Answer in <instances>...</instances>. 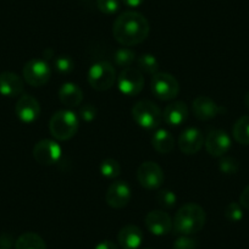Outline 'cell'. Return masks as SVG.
<instances>
[{"label":"cell","mask_w":249,"mask_h":249,"mask_svg":"<svg viewBox=\"0 0 249 249\" xmlns=\"http://www.w3.org/2000/svg\"><path fill=\"white\" fill-rule=\"evenodd\" d=\"M132 117L141 127L153 130L160 124L162 114L159 107L150 100H140L133 105Z\"/></svg>","instance_id":"277c9868"},{"label":"cell","mask_w":249,"mask_h":249,"mask_svg":"<svg viewBox=\"0 0 249 249\" xmlns=\"http://www.w3.org/2000/svg\"><path fill=\"white\" fill-rule=\"evenodd\" d=\"M192 110L195 116L202 121H208L216 117L222 111L221 107L209 97L200 95L197 97L192 103Z\"/></svg>","instance_id":"2e32d148"},{"label":"cell","mask_w":249,"mask_h":249,"mask_svg":"<svg viewBox=\"0 0 249 249\" xmlns=\"http://www.w3.org/2000/svg\"><path fill=\"white\" fill-rule=\"evenodd\" d=\"M78 117L71 110L55 112L49 122V131L57 141H69L77 133Z\"/></svg>","instance_id":"3957f363"},{"label":"cell","mask_w":249,"mask_h":249,"mask_svg":"<svg viewBox=\"0 0 249 249\" xmlns=\"http://www.w3.org/2000/svg\"><path fill=\"white\" fill-rule=\"evenodd\" d=\"M207 152L214 158H221L231 148V138L225 131L214 130L208 135L204 142Z\"/></svg>","instance_id":"4fadbf2b"},{"label":"cell","mask_w":249,"mask_h":249,"mask_svg":"<svg viewBox=\"0 0 249 249\" xmlns=\"http://www.w3.org/2000/svg\"><path fill=\"white\" fill-rule=\"evenodd\" d=\"M15 112L20 121L25 122V124H32L39 117L40 105L38 100L32 95H21L16 103Z\"/></svg>","instance_id":"7c38bea8"},{"label":"cell","mask_w":249,"mask_h":249,"mask_svg":"<svg viewBox=\"0 0 249 249\" xmlns=\"http://www.w3.org/2000/svg\"><path fill=\"white\" fill-rule=\"evenodd\" d=\"M94 249H119L116 244L111 241H102L95 246Z\"/></svg>","instance_id":"e575fe53"},{"label":"cell","mask_w":249,"mask_h":249,"mask_svg":"<svg viewBox=\"0 0 249 249\" xmlns=\"http://www.w3.org/2000/svg\"><path fill=\"white\" fill-rule=\"evenodd\" d=\"M207 215L204 209L196 203H188L178 209L174 217L172 227L176 233L182 236H191L204 227Z\"/></svg>","instance_id":"7a4b0ae2"},{"label":"cell","mask_w":249,"mask_h":249,"mask_svg":"<svg viewBox=\"0 0 249 249\" xmlns=\"http://www.w3.org/2000/svg\"><path fill=\"white\" fill-rule=\"evenodd\" d=\"M138 70L141 72L148 73V75H155L159 70V62H158L157 57L152 54H143L138 57L137 60Z\"/></svg>","instance_id":"cb8c5ba5"},{"label":"cell","mask_w":249,"mask_h":249,"mask_svg":"<svg viewBox=\"0 0 249 249\" xmlns=\"http://www.w3.org/2000/svg\"><path fill=\"white\" fill-rule=\"evenodd\" d=\"M150 87L153 94L160 100H172L179 93V85L177 80L166 72H158L153 75Z\"/></svg>","instance_id":"8992f818"},{"label":"cell","mask_w":249,"mask_h":249,"mask_svg":"<svg viewBox=\"0 0 249 249\" xmlns=\"http://www.w3.org/2000/svg\"><path fill=\"white\" fill-rule=\"evenodd\" d=\"M131 187L127 182L116 181L107 188L105 193V202L114 209H122L131 200Z\"/></svg>","instance_id":"8fae6325"},{"label":"cell","mask_w":249,"mask_h":249,"mask_svg":"<svg viewBox=\"0 0 249 249\" xmlns=\"http://www.w3.org/2000/svg\"><path fill=\"white\" fill-rule=\"evenodd\" d=\"M117 85L122 94L135 97L142 92L144 87V77L138 69L126 68L120 73L117 78Z\"/></svg>","instance_id":"ba28073f"},{"label":"cell","mask_w":249,"mask_h":249,"mask_svg":"<svg viewBox=\"0 0 249 249\" xmlns=\"http://www.w3.org/2000/svg\"><path fill=\"white\" fill-rule=\"evenodd\" d=\"M98 110L94 105L92 104H86L83 107H81L80 109V116L83 121L86 122H90L97 117Z\"/></svg>","instance_id":"d6a6232c"},{"label":"cell","mask_w":249,"mask_h":249,"mask_svg":"<svg viewBox=\"0 0 249 249\" xmlns=\"http://www.w3.org/2000/svg\"><path fill=\"white\" fill-rule=\"evenodd\" d=\"M61 148L56 142L50 140H42L36 143L33 148V157L40 165H54L61 158Z\"/></svg>","instance_id":"30bf717a"},{"label":"cell","mask_w":249,"mask_h":249,"mask_svg":"<svg viewBox=\"0 0 249 249\" xmlns=\"http://www.w3.org/2000/svg\"><path fill=\"white\" fill-rule=\"evenodd\" d=\"M116 81V71L109 61L95 62L88 71V82L93 89L104 92L110 89Z\"/></svg>","instance_id":"5b68a950"},{"label":"cell","mask_w":249,"mask_h":249,"mask_svg":"<svg viewBox=\"0 0 249 249\" xmlns=\"http://www.w3.org/2000/svg\"><path fill=\"white\" fill-rule=\"evenodd\" d=\"M97 8L107 15H112L120 9L119 0H97Z\"/></svg>","instance_id":"4dcf8cb0"},{"label":"cell","mask_w":249,"mask_h":249,"mask_svg":"<svg viewBox=\"0 0 249 249\" xmlns=\"http://www.w3.org/2000/svg\"><path fill=\"white\" fill-rule=\"evenodd\" d=\"M0 249H9V248H3V247H0Z\"/></svg>","instance_id":"74e56055"},{"label":"cell","mask_w":249,"mask_h":249,"mask_svg":"<svg viewBox=\"0 0 249 249\" xmlns=\"http://www.w3.org/2000/svg\"><path fill=\"white\" fill-rule=\"evenodd\" d=\"M15 249H47L44 239L35 232H26L18 238Z\"/></svg>","instance_id":"7402d4cb"},{"label":"cell","mask_w":249,"mask_h":249,"mask_svg":"<svg viewBox=\"0 0 249 249\" xmlns=\"http://www.w3.org/2000/svg\"><path fill=\"white\" fill-rule=\"evenodd\" d=\"M124 3V5L130 6V8H137V6L142 5V3L144 0H122Z\"/></svg>","instance_id":"d590c367"},{"label":"cell","mask_w":249,"mask_h":249,"mask_svg":"<svg viewBox=\"0 0 249 249\" xmlns=\"http://www.w3.org/2000/svg\"><path fill=\"white\" fill-rule=\"evenodd\" d=\"M149 22L142 14L126 11L115 20L112 35L121 45L132 47L144 42L149 36Z\"/></svg>","instance_id":"6da1fadb"},{"label":"cell","mask_w":249,"mask_h":249,"mask_svg":"<svg viewBox=\"0 0 249 249\" xmlns=\"http://www.w3.org/2000/svg\"><path fill=\"white\" fill-rule=\"evenodd\" d=\"M117 241L124 249H138L143 242V232L136 225H126L120 230Z\"/></svg>","instance_id":"ac0fdd59"},{"label":"cell","mask_w":249,"mask_h":249,"mask_svg":"<svg viewBox=\"0 0 249 249\" xmlns=\"http://www.w3.org/2000/svg\"><path fill=\"white\" fill-rule=\"evenodd\" d=\"M239 204L242 208L249 210V184L242 191L241 196H239Z\"/></svg>","instance_id":"836d02e7"},{"label":"cell","mask_w":249,"mask_h":249,"mask_svg":"<svg viewBox=\"0 0 249 249\" xmlns=\"http://www.w3.org/2000/svg\"><path fill=\"white\" fill-rule=\"evenodd\" d=\"M136 59V53L133 50L127 49V48H121V49H117L115 52L114 60L115 64L117 66H121V68H130L132 65V62Z\"/></svg>","instance_id":"d4e9b609"},{"label":"cell","mask_w":249,"mask_h":249,"mask_svg":"<svg viewBox=\"0 0 249 249\" xmlns=\"http://www.w3.org/2000/svg\"><path fill=\"white\" fill-rule=\"evenodd\" d=\"M220 171L226 175H233L238 171V161L232 157H221L219 162Z\"/></svg>","instance_id":"f546056e"},{"label":"cell","mask_w":249,"mask_h":249,"mask_svg":"<svg viewBox=\"0 0 249 249\" xmlns=\"http://www.w3.org/2000/svg\"><path fill=\"white\" fill-rule=\"evenodd\" d=\"M59 99L68 107H76L81 105L83 100V92L77 85L72 82H66L60 87Z\"/></svg>","instance_id":"ffe728a7"},{"label":"cell","mask_w":249,"mask_h":249,"mask_svg":"<svg viewBox=\"0 0 249 249\" xmlns=\"http://www.w3.org/2000/svg\"><path fill=\"white\" fill-rule=\"evenodd\" d=\"M153 148L160 154H169L174 150L175 140L166 130H158L152 138Z\"/></svg>","instance_id":"44dd1931"},{"label":"cell","mask_w":249,"mask_h":249,"mask_svg":"<svg viewBox=\"0 0 249 249\" xmlns=\"http://www.w3.org/2000/svg\"><path fill=\"white\" fill-rule=\"evenodd\" d=\"M23 78L26 82L32 87H42L52 76L50 66L45 60L43 59H32L23 66Z\"/></svg>","instance_id":"52a82bcc"},{"label":"cell","mask_w":249,"mask_h":249,"mask_svg":"<svg viewBox=\"0 0 249 249\" xmlns=\"http://www.w3.org/2000/svg\"><path fill=\"white\" fill-rule=\"evenodd\" d=\"M244 105H246L247 109L249 110V92L244 95Z\"/></svg>","instance_id":"8d00e7d4"},{"label":"cell","mask_w":249,"mask_h":249,"mask_svg":"<svg viewBox=\"0 0 249 249\" xmlns=\"http://www.w3.org/2000/svg\"><path fill=\"white\" fill-rule=\"evenodd\" d=\"M100 174L107 178H116L121 174V166L119 161L115 159H105L100 164Z\"/></svg>","instance_id":"484cf974"},{"label":"cell","mask_w":249,"mask_h":249,"mask_svg":"<svg viewBox=\"0 0 249 249\" xmlns=\"http://www.w3.org/2000/svg\"><path fill=\"white\" fill-rule=\"evenodd\" d=\"M205 140L203 137V133L198 128L190 127L186 128L181 133L178 138V147L183 154L193 155L197 154L202 149Z\"/></svg>","instance_id":"9a60e30c"},{"label":"cell","mask_w":249,"mask_h":249,"mask_svg":"<svg viewBox=\"0 0 249 249\" xmlns=\"http://www.w3.org/2000/svg\"><path fill=\"white\" fill-rule=\"evenodd\" d=\"M23 81L18 75L14 72L0 73V94L4 97H18L23 92Z\"/></svg>","instance_id":"e0dca14e"},{"label":"cell","mask_w":249,"mask_h":249,"mask_svg":"<svg viewBox=\"0 0 249 249\" xmlns=\"http://www.w3.org/2000/svg\"><path fill=\"white\" fill-rule=\"evenodd\" d=\"M144 222L150 233L155 236H164L172 230L171 217L162 210H153L148 213Z\"/></svg>","instance_id":"5bb4252c"},{"label":"cell","mask_w":249,"mask_h":249,"mask_svg":"<svg viewBox=\"0 0 249 249\" xmlns=\"http://www.w3.org/2000/svg\"><path fill=\"white\" fill-rule=\"evenodd\" d=\"M144 249H150V248H144Z\"/></svg>","instance_id":"f35d334b"},{"label":"cell","mask_w":249,"mask_h":249,"mask_svg":"<svg viewBox=\"0 0 249 249\" xmlns=\"http://www.w3.org/2000/svg\"><path fill=\"white\" fill-rule=\"evenodd\" d=\"M232 135L239 144L249 145V115H244L234 122Z\"/></svg>","instance_id":"603a6c76"},{"label":"cell","mask_w":249,"mask_h":249,"mask_svg":"<svg viewBox=\"0 0 249 249\" xmlns=\"http://www.w3.org/2000/svg\"><path fill=\"white\" fill-rule=\"evenodd\" d=\"M137 178L141 186L147 190H158L164 183V171L154 161H144L137 170Z\"/></svg>","instance_id":"9c48e42d"},{"label":"cell","mask_w":249,"mask_h":249,"mask_svg":"<svg viewBox=\"0 0 249 249\" xmlns=\"http://www.w3.org/2000/svg\"><path fill=\"white\" fill-rule=\"evenodd\" d=\"M164 121L170 126H179L188 117V107L183 102H174L164 110Z\"/></svg>","instance_id":"d6986e66"},{"label":"cell","mask_w":249,"mask_h":249,"mask_svg":"<svg viewBox=\"0 0 249 249\" xmlns=\"http://www.w3.org/2000/svg\"><path fill=\"white\" fill-rule=\"evenodd\" d=\"M176 200V195L170 190H162L157 193V202L162 208H174Z\"/></svg>","instance_id":"f1b7e54d"},{"label":"cell","mask_w":249,"mask_h":249,"mask_svg":"<svg viewBox=\"0 0 249 249\" xmlns=\"http://www.w3.org/2000/svg\"><path fill=\"white\" fill-rule=\"evenodd\" d=\"M54 68L60 75H68L75 69V62L69 55H60L54 60Z\"/></svg>","instance_id":"4316f807"},{"label":"cell","mask_w":249,"mask_h":249,"mask_svg":"<svg viewBox=\"0 0 249 249\" xmlns=\"http://www.w3.org/2000/svg\"><path fill=\"white\" fill-rule=\"evenodd\" d=\"M224 215L230 222L241 221V220L243 219V210H242L241 204L236 202L230 203L226 207V209H225Z\"/></svg>","instance_id":"83f0119b"},{"label":"cell","mask_w":249,"mask_h":249,"mask_svg":"<svg viewBox=\"0 0 249 249\" xmlns=\"http://www.w3.org/2000/svg\"><path fill=\"white\" fill-rule=\"evenodd\" d=\"M197 246L196 239L191 238L190 236H181L175 241L172 249H196Z\"/></svg>","instance_id":"1f68e13d"}]
</instances>
